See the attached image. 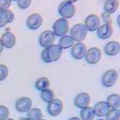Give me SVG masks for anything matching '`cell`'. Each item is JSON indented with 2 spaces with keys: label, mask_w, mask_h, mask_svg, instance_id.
I'll return each mask as SVG.
<instances>
[{
  "label": "cell",
  "mask_w": 120,
  "mask_h": 120,
  "mask_svg": "<svg viewBox=\"0 0 120 120\" xmlns=\"http://www.w3.org/2000/svg\"><path fill=\"white\" fill-rule=\"evenodd\" d=\"M62 53H63V49L61 46L59 45H53L49 47L45 48L42 51L41 58L45 63L50 64L59 61L62 56Z\"/></svg>",
  "instance_id": "cell-1"
},
{
  "label": "cell",
  "mask_w": 120,
  "mask_h": 120,
  "mask_svg": "<svg viewBox=\"0 0 120 120\" xmlns=\"http://www.w3.org/2000/svg\"><path fill=\"white\" fill-rule=\"evenodd\" d=\"M53 29V33L55 34V36L58 37H63L64 35H67L68 31H69V22L67 19L64 18H60L58 20H56L53 24L52 26Z\"/></svg>",
  "instance_id": "cell-2"
},
{
  "label": "cell",
  "mask_w": 120,
  "mask_h": 120,
  "mask_svg": "<svg viewBox=\"0 0 120 120\" xmlns=\"http://www.w3.org/2000/svg\"><path fill=\"white\" fill-rule=\"evenodd\" d=\"M87 33H88V30L86 26H84V24H80V23L76 24L70 29V36L77 43L82 42L87 37Z\"/></svg>",
  "instance_id": "cell-3"
},
{
  "label": "cell",
  "mask_w": 120,
  "mask_h": 120,
  "mask_svg": "<svg viewBox=\"0 0 120 120\" xmlns=\"http://www.w3.org/2000/svg\"><path fill=\"white\" fill-rule=\"evenodd\" d=\"M58 11H59V14L62 16V18L68 20L76 14V7L73 3L65 0V1L60 4Z\"/></svg>",
  "instance_id": "cell-4"
},
{
  "label": "cell",
  "mask_w": 120,
  "mask_h": 120,
  "mask_svg": "<svg viewBox=\"0 0 120 120\" xmlns=\"http://www.w3.org/2000/svg\"><path fill=\"white\" fill-rule=\"evenodd\" d=\"M118 79V73L114 69H110L107 70L101 77V83L104 87L106 88H111L112 87Z\"/></svg>",
  "instance_id": "cell-5"
},
{
  "label": "cell",
  "mask_w": 120,
  "mask_h": 120,
  "mask_svg": "<svg viewBox=\"0 0 120 120\" xmlns=\"http://www.w3.org/2000/svg\"><path fill=\"white\" fill-rule=\"evenodd\" d=\"M101 56H102V53H101V50L98 48V47H91L87 49V52H86V55H85V61L87 64H97L100 60H101Z\"/></svg>",
  "instance_id": "cell-6"
},
{
  "label": "cell",
  "mask_w": 120,
  "mask_h": 120,
  "mask_svg": "<svg viewBox=\"0 0 120 120\" xmlns=\"http://www.w3.org/2000/svg\"><path fill=\"white\" fill-rule=\"evenodd\" d=\"M84 26L88 31H97L101 26V19L97 14H90L85 18Z\"/></svg>",
  "instance_id": "cell-7"
},
{
  "label": "cell",
  "mask_w": 120,
  "mask_h": 120,
  "mask_svg": "<svg viewBox=\"0 0 120 120\" xmlns=\"http://www.w3.org/2000/svg\"><path fill=\"white\" fill-rule=\"evenodd\" d=\"M64 110V103L61 99L54 98L52 101L47 103V112L51 116H58L62 113Z\"/></svg>",
  "instance_id": "cell-8"
},
{
  "label": "cell",
  "mask_w": 120,
  "mask_h": 120,
  "mask_svg": "<svg viewBox=\"0 0 120 120\" xmlns=\"http://www.w3.org/2000/svg\"><path fill=\"white\" fill-rule=\"evenodd\" d=\"M55 38H56V36L52 30H45L39 36V44L44 48L49 47L54 45Z\"/></svg>",
  "instance_id": "cell-9"
},
{
  "label": "cell",
  "mask_w": 120,
  "mask_h": 120,
  "mask_svg": "<svg viewBox=\"0 0 120 120\" xmlns=\"http://www.w3.org/2000/svg\"><path fill=\"white\" fill-rule=\"evenodd\" d=\"M32 108V100L30 98L23 97L16 100L15 109L19 112H27Z\"/></svg>",
  "instance_id": "cell-10"
},
{
  "label": "cell",
  "mask_w": 120,
  "mask_h": 120,
  "mask_svg": "<svg viewBox=\"0 0 120 120\" xmlns=\"http://www.w3.org/2000/svg\"><path fill=\"white\" fill-rule=\"evenodd\" d=\"M87 52L86 45L82 42H79L74 44V45L71 47V56L75 60H81L85 57Z\"/></svg>",
  "instance_id": "cell-11"
},
{
  "label": "cell",
  "mask_w": 120,
  "mask_h": 120,
  "mask_svg": "<svg viewBox=\"0 0 120 120\" xmlns=\"http://www.w3.org/2000/svg\"><path fill=\"white\" fill-rule=\"evenodd\" d=\"M43 24V17L39 13H33L29 15L26 19V26L31 29V30H36L40 28Z\"/></svg>",
  "instance_id": "cell-12"
},
{
  "label": "cell",
  "mask_w": 120,
  "mask_h": 120,
  "mask_svg": "<svg viewBox=\"0 0 120 120\" xmlns=\"http://www.w3.org/2000/svg\"><path fill=\"white\" fill-rule=\"evenodd\" d=\"M75 106L79 109H83L86 107H89L90 103H91V96L88 93H79V95L76 96L74 99Z\"/></svg>",
  "instance_id": "cell-13"
},
{
  "label": "cell",
  "mask_w": 120,
  "mask_h": 120,
  "mask_svg": "<svg viewBox=\"0 0 120 120\" xmlns=\"http://www.w3.org/2000/svg\"><path fill=\"white\" fill-rule=\"evenodd\" d=\"M112 32H113V28H112V23H105V24L101 25L97 30L98 37L102 40L111 38L112 35Z\"/></svg>",
  "instance_id": "cell-14"
},
{
  "label": "cell",
  "mask_w": 120,
  "mask_h": 120,
  "mask_svg": "<svg viewBox=\"0 0 120 120\" xmlns=\"http://www.w3.org/2000/svg\"><path fill=\"white\" fill-rule=\"evenodd\" d=\"M95 115L98 117H104L107 115V113L109 112V111L111 110V108L109 107L108 103L106 101H99L98 103L95 104V106L93 107Z\"/></svg>",
  "instance_id": "cell-15"
},
{
  "label": "cell",
  "mask_w": 120,
  "mask_h": 120,
  "mask_svg": "<svg viewBox=\"0 0 120 120\" xmlns=\"http://www.w3.org/2000/svg\"><path fill=\"white\" fill-rule=\"evenodd\" d=\"M104 52L108 56H116L120 52V44L116 41H111L104 46Z\"/></svg>",
  "instance_id": "cell-16"
},
{
  "label": "cell",
  "mask_w": 120,
  "mask_h": 120,
  "mask_svg": "<svg viewBox=\"0 0 120 120\" xmlns=\"http://www.w3.org/2000/svg\"><path fill=\"white\" fill-rule=\"evenodd\" d=\"M1 40H2V43L4 45V47H6L8 49L12 48L15 45V44H16V37L11 31H6L2 35Z\"/></svg>",
  "instance_id": "cell-17"
},
{
  "label": "cell",
  "mask_w": 120,
  "mask_h": 120,
  "mask_svg": "<svg viewBox=\"0 0 120 120\" xmlns=\"http://www.w3.org/2000/svg\"><path fill=\"white\" fill-rule=\"evenodd\" d=\"M14 20V13L10 11H0V27L5 26L7 24L11 23Z\"/></svg>",
  "instance_id": "cell-18"
},
{
  "label": "cell",
  "mask_w": 120,
  "mask_h": 120,
  "mask_svg": "<svg viewBox=\"0 0 120 120\" xmlns=\"http://www.w3.org/2000/svg\"><path fill=\"white\" fill-rule=\"evenodd\" d=\"M119 4L120 3H119L118 0H106L105 3H104V6H103L104 11L106 13H109V14L114 13L118 9Z\"/></svg>",
  "instance_id": "cell-19"
},
{
  "label": "cell",
  "mask_w": 120,
  "mask_h": 120,
  "mask_svg": "<svg viewBox=\"0 0 120 120\" xmlns=\"http://www.w3.org/2000/svg\"><path fill=\"white\" fill-rule=\"evenodd\" d=\"M106 102L108 103L111 109H119L120 108V95L112 94L107 98Z\"/></svg>",
  "instance_id": "cell-20"
},
{
  "label": "cell",
  "mask_w": 120,
  "mask_h": 120,
  "mask_svg": "<svg viewBox=\"0 0 120 120\" xmlns=\"http://www.w3.org/2000/svg\"><path fill=\"white\" fill-rule=\"evenodd\" d=\"M79 115H80L79 116L80 120H94L96 117L92 107H86V108L81 109Z\"/></svg>",
  "instance_id": "cell-21"
},
{
  "label": "cell",
  "mask_w": 120,
  "mask_h": 120,
  "mask_svg": "<svg viewBox=\"0 0 120 120\" xmlns=\"http://www.w3.org/2000/svg\"><path fill=\"white\" fill-rule=\"evenodd\" d=\"M74 44H75V41L70 35H64L60 38V41H59V45L62 47V49L70 48L74 45Z\"/></svg>",
  "instance_id": "cell-22"
},
{
  "label": "cell",
  "mask_w": 120,
  "mask_h": 120,
  "mask_svg": "<svg viewBox=\"0 0 120 120\" xmlns=\"http://www.w3.org/2000/svg\"><path fill=\"white\" fill-rule=\"evenodd\" d=\"M26 113V117L29 120H40L43 118V112L39 108H31Z\"/></svg>",
  "instance_id": "cell-23"
},
{
  "label": "cell",
  "mask_w": 120,
  "mask_h": 120,
  "mask_svg": "<svg viewBox=\"0 0 120 120\" xmlns=\"http://www.w3.org/2000/svg\"><path fill=\"white\" fill-rule=\"evenodd\" d=\"M50 86V81L47 78L45 77H42L40 79H38L35 82V87L37 90H39V91H44V90H46L48 89Z\"/></svg>",
  "instance_id": "cell-24"
},
{
  "label": "cell",
  "mask_w": 120,
  "mask_h": 120,
  "mask_svg": "<svg viewBox=\"0 0 120 120\" xmlns=\"http://www.w3.org/2000/svg\"><path fill=\"white\" fill-rule=\"evenodd\" d=\"M41 98L44 102L49 103L50 101H52L55 98V93H54L53 90L48 88V89L44 90V91L41 92Z\"/></svg>",
  "instance_id": "cell-25"
},
{
  "label": "cell",
  "mask_w": 120,
  "mask_h": 120,
  "mask_svg": "<svg viewBox=\"0 0 120 120\" xmlns=\"http://www.w3.org/2000/svg\"><path fill=\"white\" fill-rule=\"evenodd\" d=\"M106 120H120V110L111 109L106 115Z\"/></svg>",
  "instance_id": "cell-26"
},
{
  "label": "cell",
  "mask_w": 120,
  "mask_h": 120,
  "mask_svg": "<svg viewBox=\"0 0 120 120\" xmlns=\"http://www.w3.org/2000/svg\"><path fill=\"white\" fill-rule=\"evenodd\" d=\"M10 116V110L5 105H0V120H6Z\"/></svg>",
  "instance_id": "cell-27"
},
{
  "label": "cell",
  "mask_w": 120,
  "mask_h": 120,
  "mask_svg": "<svg viewBox=\"0 0 120 120\" xmlns=\"http://www.w3.org/2000/svg\"><path fill=\"white\" fill-rule=\"evenodd\" d=\"M8 75H9L8 67L6 65H4V64H0V81L6 79Z\"/></svg>",
  "instance_id": "cell-28"
},
{
  "label": "cell",
  "mask_w": 120,
  "mask_h": 120,
  "mask_svg": "<svg viewBox=\"0 0 120 120\" xmlns=\"http://www.w3.org/2000/svg\"><path fill=\"white\" fill-rule=\"evenodd\" d=\"M17 5L21 10H26L31 5V0H17Z\"/></svg>",
  "instance_id": "cell-29"
},
{
  "label": "cell",
  "mask_w": 120,
  "mask_h": 120,
  "mask_svg": "<svg viewBox=\"0 0 120 120\" xmlns=\"http://www.w3.org/2000/svg\"><path fill=\"white\" fill-rule=\"evenodd\" d=\"M11 5V0H0V11H7Z\"/></svg>",
  "instance_id": "cell-30"
},
{
  "label": "cell",
  "mask_w": 120,
  "mask_h": 120,
  "mask_svg": "<svg viewBox=\"0 0 120 120\" xmlns=\"http://www.w3.org/2000/svg\"><path fill=\"white\" fill-rule=\"evenodd\" d=\"M102 18H103L105 23H112L111 22V14L104 12V13H102Z\"/></svg>",
  "instance_id": "cell-31"
},
{
  "label": "cell",
  "mask_w": 120,
  "mask_h": 120,
  "mask_svg": "<svg viewBox=\"0 0 120 120\" xmlns=\"http://www.w3.org/2000/svg\"><path fill=\"white\" fill-rule=\"evenodd\" d=\"M4 45H3V43H2V40H1V38H0V54H1L2 52H3V50H4Z\"/></svg>",
  "instance_id": "cell-32"
},
{
  "label": "cell",
  "mask_w": 120,
  "mask_h": 120,
  "mask_svg": "<svg viewBox=\"0 0 120 120\" xmlns=\"http://www.w3.org/2000/svg\"><path fill=\"white\" fill-rule=\"evenodd\" d=\"M116 22H117L118 26L120 27V14H118V16H117V18H116Z\"/></svg>",
  "instance_id": "cell-33"
},
{
  "label": "cell",
  "mask_w": 120,
  "mask_h": 120,
  "mask_svg": "<svg viewBox=\"0 0 120 120\" xmlns=\"http://www.w3.org/2000/svg\"><path fill=\"white\" fill-rule=\"evenodd\" d=\"M68 120H80L79 117H76V116H73V117H70Z\"/></svg>",
  "instance_id": "cell-34"
},
{
  "label": "cell",
  "mask_w": 120,
  "mask_h": 120,
  "mask_svg": "<svg viewBox=\"0 0 120 120\" xmlns=\"http://www.w3.org/2000/svg\"><path fill=\"white\" fill-rule=\"evenodd\" d=\"M67 1H69V2H71V3H76V2H78L79 1V0H67Z\"/></svg>",
  "instance_id": "cell-35"
},
{
  "label": "cell",
  "mask_w": 120,
  "mask_h": 120,
  "mask_svg": "<svg viewBox=\"0 0 120 120\" xmlns=\"http://www.w3.org/2000/svg\"><path fill=\"white\" fill-rule=\"evenodd\" d=\"M19 120H29L27 117H22V118H20Z\"/></svg>",
  "instance_id": "cell-36"
},
{
  "label": "cell",
  "mask_w": 120,
  "mask_h": 120,
  "mask_svg": "<svg viewBox=\"0 0 120 120\" xmlns=\"http://www.w3.org/2000/svg\"><path fill=\"white\" fill-rule=\"evenodd\" d=\"M6 120H14L13 118H8V119H6Z\"/></svg>",
  "instance_id": "cell-37"
},
{
  "label": "cell",
  "mask_w": 120,
  "mask_h": 120,
  "mask_svg": "<svg viewBox=\"0 0 120 120\" xmlns=\"http://www.w3.org/2000/svg\"><path fill=\"white\" fill-rule=\"evenodd\" d=\"M98 120H106V119H104V118H99V119H98Z\"/></svg>",
  "instance_id": "cell-38"
},
{
  "label": "cell",
  "mask_w": 120,
  "mask_h": 120,
  "mask_svg": "<svg viewBox=\"0 0 120 120\" xmlns=\"http://www.w3.org/2000/svg\"><path fill=\"white\" fill-rule=\"evenodd\" d=\"M40 120H46V119H44V118H42V119H40Z\"/></svg>",
  "instance_id": "cell-39"
},
{
  "label": "cell",
  "mask_w": 120,
  "mask_h": 120,
  "mask_svg": "<svg viewBox=\"0 0 120 120\" xmlns=\"http://www.w3.org/2000/svg\"><path fill=\"white\" fill-rule=\"evenodd\" d=\"M11 1H17V0H11Z\"/></svg>",
  "instance_id": "cell-40"
}]
</instances>
